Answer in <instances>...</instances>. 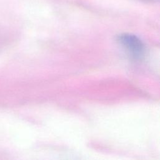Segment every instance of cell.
<instances>
[{
	"label": "cell",
	"instance_id": "cell-1",
	"mask_svg": "<svg viewBox=\"0 0 160 160\" xmlns=\"http://www.w3.org/2000/svg\"><path fill=\"white\" fill-rule=\"evenodd\" d=\"M118 40L133 58H139L142 56L144 45L135 35L127 33L122 34L118 36Z\"/></svg>",
	"mask_w": 160,
	"mask_h": 160
}]
</instances>
